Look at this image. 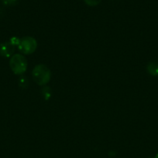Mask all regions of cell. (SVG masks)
<instances>
[{"label": "cell", "mask_w": 158, "mask_h": 158, "mask_svg": "<svg viewBox=\"0 0 158 158\" xmlns=\"http://www.w3.org/2000/svg\"><path fill=\"white\" fill-rule=\"evenodd\" d=\"M33 78L37 84L43 86L49 82L50 79V72L44 65H37L33 70Z\"/></svg>", "instance_id": "obj_1"}, {"label": "cell", "mask_w": 158, "mask_h": 158, "mask_svg": "<svg viewBox=\"0 0 158 158\" xmlns=\"http://www.w3.org/2000/svg\"><path fill=\"white\" fill-rule=\"evenodd\" d=\"M11 69L15 74H22L26 70L27 62L26 58L20 54L13 55L9 61Z\"/></svg>", "instance_id": "obj_2"}, {"label": "cell", "mask_w": 158, "mask_h": 158, "mask_svg": "<svg viewBox=\"0 0 158 158\" xmlns=\"http://www.w3.org/2000/svg\"><path fill=\"white\" fill-rule=\"evenodd\" d=\"M18 48L23 54L33 53L37 48V41L32 37H24L20 40Z\"/></svg>", "instance_id": "obj_3"}, {"label": "cell", "mask_w": 158, "mask_h": 158, "mask_svg": "<svg viewBox=\"0 0 158 158\" xmlns=\"http://www.w3.org/2000/svg\"><path fill=\"white\" fill-rule=\"evenodd\" d=\"M15 46L10 41L5 42L0 45V55L4 57H9L13 56Z\"/></svg>", "instance_id": "obj_4"}, {"label": "cell", "mask_w": 158, "mask_h": 158, "mask_svg": "<svg viewBox=\"0 0 158 158\" xmlns=\"http://www.w3.org/2000/svg\"><path fill=\"white\" fill-rule=\"evenodd\" d=\"M147 70L151 75L158 76V63H150L147 66Z\"/></svg>", "instance_id": "obj_5"}, {"label": "cell", "mask_w": 158, "mask_h": 158, "mask_svg": "<svg viewBox=\"0 0 158 158\" xmlns=\"http://www.w3.org/2000/svg\"><path fill=\"white\" fill-rule=\"evenodd\" d=\"M84 1H85V2L86 3L88 6H97V5H99L102 0H84Z\"/></svg>", "instance_id": "obj_6"}, {"label": "cell", "mask_w": 158, "mask_h": 158, "mask_svg": "<svg viewBox=\"0 0 158 158\" xmlns=\"http://www.w3.org/2000/svg\"><path fill=\"white\" fill-rule=\"evenodd\" d=\"M2 2L6 6H11V5H13L14 3L16 2L17 0H2Z\"/></svg>", "instance_id": "obj_7"}, {"label": "cell", "mask_w": 158, "mask_h": 158, "mask_svg": "<svg viewBox=\"0 0 158 158\" xmlns=\"http://www.w3.org/2000/svg\"><path fill=\"white\" fill-rule=\"evenodd\" d=\"M155 158H158V153L156 154V157H155Z\"/></svg>", "instance_id": "obj_8"}]
</instances>
